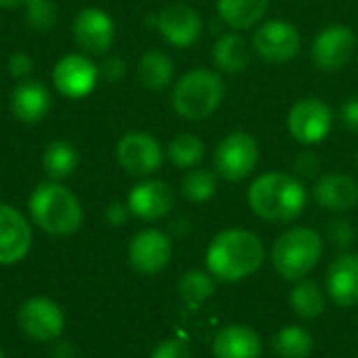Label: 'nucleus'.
<instances>
[{"mask_svg": "<svg viewBox=\"0 0 358 358\" xmlns=\"http://www.w3.org/2000/svg\"><path fill=\"white\" fill-rule=\"evenodd\" d=\"M264 262V243L245 229L220 231L208 245V273L224 283H237L252 277Z\"/></svg>", "mask_w": 358, "mask_h": 358, "instance_id": "obj_1", "label": "nucleus"}, {"mask_svg": "<svg viewBox=\"0 0 358 358\" xmlns=\"http://www.w3.org/2000/svg\"><path fill=\"white\" fill-rule=\"evenodd\" d=\"M304 185L285 172H266L248 189L252 212L266 222H292L306 208Z\"/></svg>", "mask_w": 358, "mask_h": 358, "instance_id": "obj_2", "label": "nucleus"}, {"mask_svg": "<svg viewBox=\"0 0 358 358\" xmlns=\"http://www.w3.org/2000/svg\"><path fill=\"white\" fill-rule=\"evenodd\" d=\"M27 208L36 227L55 237L73 235L84 222V210L80 199L59 180L40 182L31 191Z\"/></svg>", "mask_w": 358, "mask_h": 358, "instance_id": "obj_3", "label": "nucleus"}, {"mask_svg": "<svg viewBox=\"0 0 358 358\" xmlns=\"http://www.w3.org/2000/svg\"><path fill=\"white\" fill-rule=\"evenodd\" d=\"M227 94V86L220 73L197 67L187 71L172 90V107L174 111L189 120V122H201L216 113V109L222 105Z\"/></svg>", "mask_w": 358, "mask_h": 358, "instance_id": "obj_4", "label": "nucleus"}, {"mask_svg": "<svg viewBox=\"0 0 358 358\" xmlns=\"http://www.w3.org/2000/svg\"><path fill=\"white\" fill-rule=\"evenodd\" d=\"M323 256V237L308 227L285 231L273 245V266L285 281H302Z\"/></svg>", "mask_w": 358, "mask_h": 358, "instance_id": "obj_5", "label": "nucleus"}, {"mask_svg": "<svg viewBox=\"0 0 358 358\" xmlns=\"http://www.w3.org/2000/svg\"><path fill=\"white\" fill-rule=\"evenodd\" d=\"M260 162L258 141L245 132H229L214 149V170L220 178L229 182H239L248 178Z\"/></svg>", "mask_w": 358, "mask_h": 358, "instance_id": "obj_6", "label": "nucleus"}, {"mask_svg": "<svg viewBox=\"0 0 358 358\" xmlns=\"http://www.w3.org/2000/svg\"><path fill=\"white\" fill-rule=\"evenodd\" d=\"M331 128L334 111L325 101L317 96L298 99L287 113V132L296 143L304 147L323 143L329 136Z\"/></svg>", "mask_w": 358, "mask_h": 358, "instance_id": "obj_7", "label": "nucleus"}, {"mask_svg": "<svg viewBox=\"0 0 358 358\" xmlns=\"http://www.w3.org/2000/svg\"><path fill=\"white\" fill-rule=\"evenodd\" d=\"M254 52L268 63H287L298 57L302 48V36L298 27L285 19L262 21L252 36Z\"/></svg>", "mask_w": 358, "mask_h": 358, "instance_id": "obj_8", "label": "nucleus"}, {"mask_svg": "<svg viewBox=\"0 0 358 358\" xmlns=\"http://www.w3.org/2000/svg\"><path fill=\"white\" fill-rule=\"evenodd\" d=\"M164 155L166 151L162 143L153 134L141 130L126 132L115 147L117 164L132 176H149L157 172L164 164Z\"/></svg>", "mask_w": 358, "mask_h": 358, "instance_id": "obj_9", "label": "nucleus"}, {"mask_svg": "<svg viewBox=\"0 0 358 358\" xmlns=\"http://www.w3.org/2000/svg\"><path fill=\"white\" fill-rule=\"evenodd\" d=\"M151 23L159 31V36L176 48H189L193 46L203 31V19L201 15L185 4V2H172L159 8L155 15H151Z\"/></svg>", "mask_w": 358, "mask_h": 358, "instance_id": "obj_10", "label": "nucleus"}, {"mask_svg": "<svg viewBox=\"0 0 358 358\" xmlns=\"http://www.w3.org/2000/svg\"><path fill=\"white\" fill-rule=\"evenodd\" d=\"M357 50V36L352 27L344 23H334L323 27L310 46V59L321 71H340L348 65Z\"/></svg>", "mask_w": 358, "mask_h": 358, "instance_id": "obj_11", "label": "nucleus"}, {"mask_svg": "<svg viewBox=\"0 0 358 358\" xmlns=\"http://www.w3.org/2000/svg\"><path fill=\"white\" fill-rule=\"evenodd\" d=\"M17 321L21 331L36 342H55L65 329L63 308L55 300L44 296L25 300L19 308Z\"/></svg>", "mask_w": 358, "mask_h": 358, "instance_id": "obj_12", "label": "nucleus"}, {"mask_svg": "<svg viewBox=\"0 0 358 358\" xmlns=\"http://www.w3.org/2000/svg\"><path fill=\"white\" fill-rule=\"evenodd\" d=\"M99 65L80 52L61 57L52 67V84L67 99L88 96L99 82Z\"/></svg>", "mask_w": 358, "mask_h": 358, "instance_id": "obj_13", "label": "nucleus"}, {"mask_svg": "<svg viewBox=\"0 0 358 358\" xmlns=\"http://www.w3.org/2000/svg\"><path fill=\"white\" fill-rule=\"evenodd\" d=\"M73 40L88 55H105L115 40V23L103 8L88 6L76 15Z\"/></svg>", "mask_w": 358, "mask_h": 358, "instance_id": "obj_14", "label": "nucleus"}, {"mask_svg": "<svg viewBox=\"0 0 358 358\" xmlns=\"http://www.w3.org/2000/svg\"><path fill=\"white\" fill-rule=\"evenodd\" d=\"M172 258V241L157 229L136 233L128 245V262L136 273L155 275L168 266Z\"/></svg>", "mask_w": 358, "mask_h": 358, "instance_id": "obj_15", "label": "nucleus"}, {"mask_svg": "<svg viewBox=\"0 0 358 358\" xmlns=\"http://www.w3.org/2000/svg\"><path fill=\"white\" fill-rule=\"evenodd\" d=\"M31 248V227L13 206L0 203V266L21 262Z\"/></svg>", "mask_w": 358, "mask_h": 358, "instance_id": "obj_16", "label": "nucleus"}, {"mask_svg": "<svg viewBox=\"0 0 358 358\" xmlns=\"http://www.w3.org/2000/svg\"><path fill=\"white\" fill-rule=\"evenodd\" d=\"M128 208H130V214L141 220H147V222L159 220L172 212L174 191L170 189L168 182L157 180V178L141 180L128 193Z\"/></svg>", "mask_w": 358, "mask_h": 358, "instance_id": "obj_17", "label": "nucleus"}, {"mask_svg": "<svg viewBox=\"0 0 358 358\" xmlns=\"http://www.w3.org/2000/svg\"><path fill=\"white\" fill-rule=\"evenodd\" d=\"M52 99L50 92L46 88V84L42 80H29L25 78L23 82H19L8 99V109L13 113L15 120L23 122V124H38L46 117V113L50 111Z\"/></svg>", "mask_w": 358, "mask_h": 358, "instance_id": "obj_18", "label": "nucleus"}, {"mask_svg": "<svg viewBox=\"0 0 358 358\" xmlns=\"http://www.w3.org/2000/svg\"><path fill=\"white\" fill-rule=\"evenodd\" d=\"M325 289L329 298L344 308L358 304V254H340L327 268Z\"/></svg>", "mask_w": 358, "mask_h": 358, "instance_id": "obj_19", "label": "nucleus"}, {"mask_svg": "<svg viewBox=\"0 0 358 358\" xmlns=\"http://www.w3.org/2000/svg\"><path fill=\"white\" fill-rule=\"evenodd\" d=\"M315 201L329 212H348L358 206V182L342 172H329L315 182Z\"/></svg>", "mask_w": 358, "mask_h": 358, "instance_id": "obj_20", "label": "nucleus"}, {"mask_svg": "<svg viewBox=\"0 0 358 358\" xmlns=\"http://www.w3.org/2000/svg\"><path fill=\"white\" fill-rule=\"evenodd\" d=\"M216 358H260L262 338L248 325L222 327L212 344Z\"/></svg>", "mask_w": 358, "mask_h": 358, "instance_id": "obj_21", "label": "nucleus"}, {"mask_svg": "<svg viewBox=\"0 0 358 358\" xmlns=\"http://www.w3.org/2000/svg\"><path fill=\"white\" fill-rule=\"evenodd\" d=\"M252 42H248L239 31H229L222 34L214 46H212V59L214 65L222 71V73H243L250 67L252 61Z\"/></svg>", "mask_w": 358, "mask_h": 358, "instance_id": "obj_22", "label": "nucleus"}, {"mask_svg": "<svg viewBox=\"0 0 358 358\" xmlns=\"http://www.w3.org/2000/svg\"><path fill=\"white\" fill-rule=\"evenodd\" d=\"M268 4L271 0H216V10L233 31H243L262 23Z\"/></svg>", "mask_w": 358, "mask_h": 358, "instance_id": "obj_23", "label": "nucleus"}, {"mask_svg": "<svg viewBox=\"0 0 358 358\" xmlns=\"http://www.w3.org/2000/svg\"><path fill=\"white\" fill-rule=\"evenodd\" d=\"M136 76L147 90H166L174 78V61L162 50H147L136 65Z\"/></svg>", "mask_w": 358, "mask_h": 358, "instance_id": "obj_24", "label": "nucleus"}, {"mask_svg": "<svg viewBox=\"0 0 358 358\" xmlns=\"http://www.w3.org/2000/svg\"><path fill=\"white\" fill-rule=\"evenodd\" d=\"M80 166V153L73 143L57 138L50 141L42 153V168L50 180H63L76 172Z\"/></svg>", "mask_w": 358, "mask_h": 358, "instance_id": "obj_25", "label": "nucleus"}, {"mask_svg": "<svg viewBox=\"0 0 358 358\" xmlns=\"http://www.w3.org/2000/svg\"><path fill=\"white\" fill-rule=\"evenodd\" d=\"M315 348L308 329L298 325H285L273 338V350L279 358H308Z\"/></svg>", "mask_w": 358, "mask_h": 358, "instance_id": "obj_26", "label": "nucleus"}, {"mask_svg": "<svg viewBox=\"0 0 358 358\" xmlns=\"http://www.w3.org/2000/svg\"><path fill=\"white\" fill-rule=\"evenodd\" d=\"M166 155H168V159L176 168L191 170V168H197L203 162V157H206V145H203V141L197 134L182 132V134L174 136L168 143Z\"/></svg>", "mask_w": 358, "mask_h": 358, "instance_id": "obj_27", "label": "nucleus"}, {"mask_svg": "<svg viewBox=\"0 0 358 358\" xmlns=\"http://www.w3.org/2000/svg\"><path fill=\"white\" fill-rule=\"evenodd\" d=\"M289 304L300 319H317L325 313V292L315 281L302 279L292 289Z\"/></svg>", "mask_w": 358, "mask_h": 358, "instance_id": "obj_28", "label": "nucleus"}, {"mask_svg": "<svg viewBox=\"0 0 358 358\" xmlns=\"http://www.w3.org/2000/svg\"><path fill=\"white\" fill-rule=\"evenodd\" d=\"M216 292L214 277L206 271H187L178 281V296L191 308L201 306Z\"/></svg>", "mask_w": 358, "mask_h": 358, "instance_id": "obj_29", "label": "nucleus"}, {"mask_svg": "<svg viewBox=\"0 0 358 358\" xmlns=\"http://www.w3.org/2000/svg\"><path fill=\"white\" fill-rule=\"evenodd\" d=\"M182 195L193 203L210 201L218 191V176L203 168H191L182 178Z\"/></svg>", "mask_w": 358, "mask_h": 358, "instance_id": "obj_30", "label": "nucleus"}, {"mask_svg": "<svg viewBox=\"0 0 358 358\" xmlns=\"http://www.w3.org/2000/svg\"><path fill=\"white\" fill-rule=\"evenodd\" d=\"M25 21L36 31H48L57 23V6L52 0H23Z\"/></svg>", "mask_w": 358, "mask_h": 358, "instance_id": "obj_31", "label": "nucleus"}, {"mask_svg": "<svg viewBox=\"0 0 358 358\" xmlns=\"http://www.w3.org/2000/svg\"><path fill=\"white\" fill-rule=\"evenodd\" d=\"M151 358H193V352L182 340H164L155 346Z\"/></svg>", "mask_w": 358, "mask_h": 358, "instance_id": "obj_32", "label": "nucleus"}, {"mask_svg": "<svg viewBox=\"0 0 358 358\" xmlns=\"http://www.w3.org/2000/svg\"><path fill=\"white\" fill-rule=\"evenodd\" d=\"M6 67H8V73H10L13 78L25 80V78L31 73V69H34V59H31L27 52L17 50V52H13V55L8 57Z\"/></svg>", "mask_w": 358, "mask_h": 358, "instance_id": "obj_33", "label": "nucleus"}, {"mask_svg": "<svg viewBox=\"0 0 358 358\" xmlns=\"http://www.w3.org/2000/svg\"><path fill=\"white\" fill-rule=\"evenodd\" d=\"M329 239L338 248H348L355 241V229L346 220H334L329 224Z\"/></svg>", "mask_w": 358, "mask_h": 358, "instance_id": "obj_34", "label": "nucleus"}, {"mask_svg": "<svg viewBox=\"0 0 358 358\" xmlns=\"http://www.w3.org/2000/svg\"><path fill=\"white\" fill-rule=\"evenodd\" d=\"M99 73L107 80V82H120L126 76V61L120 57H107L101 65H99Z\"/></svg>", "mask_w": 358, "mask_h": 358, "instance_id": "obj_35", "label": "nucleus"}, {"mask_svg": "<svg viewBox=\"0 0 358 358\" xmlns=\"http://www.w3.org/2000/svg\"><path fill=\"white\" fill-rule=\"evenodd\" d=\"M340 120L344 124L346 130L358 132V96L348 99L342 107H340Z\"/></svg>", "mask_w": 358, "mask_h": 358, "instance_id": "obj_36", "label": "nucleus"}, {"mask_svg": "<svg viewBox=\"0 0 358 358\" xmlns=\"http://www.w3.org/2000/svg\"><path fill=\"white\" fill-rule=\"evenodd\" d=\"M296 172L300 174V176H306V178H310V176H315L317 174V170H319V157L313 153V151H304V153H300L298 157H296Z\"/></svg>", "mask_w": 358, "mask_h": 358, "instance_id": "obj_37", "label": "nucleus"}, {"mask_svg": "<svg viewBox=\"0 0 358 358\" xmlns=\"http://www.w3.org/2000/svg\"><path fill=\"white\" fill-rule=\"evenodd\" d=\"M128 216H130V208L128 203H122V201H113L105 210V218L111 227H122L128 220Z\"/></svg>", "mask_w": 358, "mask_h": 358, "instance_id": "obj_38", "label": "nucleus"}, {"mask_svg": "<svg viewBox=\"0 0 358 358\" xmlns=\"http://www.w3.org/2000/svg\"><path fill=\"white\" fill-rule=\"evenodd\" d=\"M78 357V352H76V348L69 344V342H61L59 346H55V350H52V358H76Z\"/></svg>", "mask_w": 358, "mask_h": 358, "instance_id": "obj_39", "label": "nucleus"}, {"mask_svg": "<svg viewBox=\"0 0 358 358\" xmlns=\"http://www.w3.org/2000/svg\"><path fill=\"white\" fill-rule=\"evenodd\" d=\"M19 4H23V0H0V8H13Z\"/></svg>", "mask_w": 358, "mask_h": 358, "instance_id": "obj_40", "label": "nucleus"}, {"mask_svg": "<svg viewBox=\"0 0 358 358\" xmlns=\"http://www.w3.org/2000/svg\"><path fill=\"white\" fill-rule=\"evenodd\" d=\"M0 358H4V352H2V350H0Z\"/></svg>", "mask_w": 358, "mask_h": 358, "instance_id": "obj_41", "label": "nucleus"}, {"mask_svg": "<svg viewBox=\"0 0 358 358\" xmlns=\"http://www.w3.org/2000/svg\"><path fill=\"white\" fill-rule=\"evenodd\" d=\"M357 159H358V151H357Z\"/></svg>", "mask_w": 358, "mask_h": 358, "instance_id": "obj_42", "label": "nucleus"}]
</instances>
